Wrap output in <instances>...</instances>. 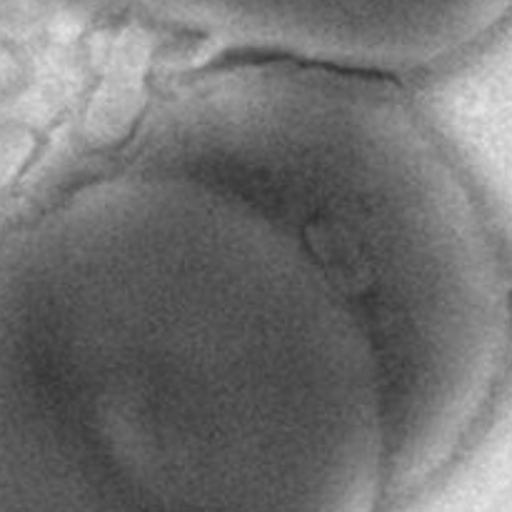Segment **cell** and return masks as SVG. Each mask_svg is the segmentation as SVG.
I'll return each mask as SVG.
<instances>
[{
  "instance_id": "obj_1",
  "label": "cell",
  "mask_w": 512,
  "mask_h": 512,
  "mask_svg": "<svg viewBox=\"0 0 512 512\" xmlns=\"http://www.w3.org/2000/svg\"><path fill=\"white\" fill-rule=\"evenodd\" d=\"M363 333L215 185L125 158L25 220L0 270V512H380Z\"/></svg>"
},
{
  "instance_id": "obj_2",
  "label": "cell",
  "mask_w": 512,
  "mask_h": 512,
  "mask_svg": "<svg viewBox=\"0 0 512 512\" xmlns=\"http://www.w3.org/2000/svg\"><path fill=\"white\" fill-rule=\"evenodd\" d=\"M128 160L215 185L323 275L378 370L388 495L425 488L512 368V273L473 183L388 78L245 58L163 95Z\"/></svg>"
}]
</instances>
